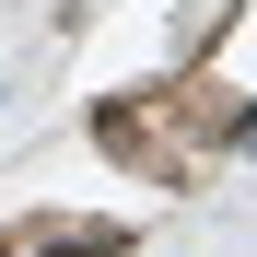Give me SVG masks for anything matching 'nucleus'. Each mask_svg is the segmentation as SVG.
<instances>
[{"label": "nucleus", "instance_id": "obj_1", "mask_svg": "<svg viewBox=\"0 0 257 257\" xmlns=\"http://www.w3.org/2000/svg\"><path fill=\"white\" fill-rule=\"evenodd\" d=\"M245 128H257V105L210 94V82H164V94H105L94 105V152L128 164V176H152V187H187L199 152L245 141Z\"/></svg>", "mask_w": 257, "mask_h": 257}, {"label": "nucleus", "instance_id": "obj_2", "mask_svg": "<svg viewBox=\"0 0 257 257\" xmlns=\"http://www.w3.org/2000/svg\"><path fill=\"white\" fill-rule=\"evenodd\" d=\"M35 257H128L117 222H35Z\"/></svg>", "mask_w": 257, "mask_h": 257}, {"label": "nucleus", "instance_id": "obj_3", "mask_svg": "<svg viewBox=\"0 0 257 257\" xmlns=\"http://www.w3.org/2000/svg\"><path fill=\"white\" fill-rule=\"evenodd\" d=\"M0 94H12V82H0Z\"/></svg>", "mask_w": 257, "mask_h": 257}]
</instances>
